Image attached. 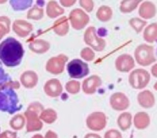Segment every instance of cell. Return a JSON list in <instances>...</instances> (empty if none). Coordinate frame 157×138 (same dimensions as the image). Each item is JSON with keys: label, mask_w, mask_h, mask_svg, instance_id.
Segmentation results:
<instances>
[{"label": "cell", "mask_w": 157, "mask_h": 138, "mask_svg": "<svg viewBox=\"0 0 157 138\" xmlns=\"http://www.w3.org/2000/svg\"><path fill=\"white\" fill-rule=\"evenodd\" d=\"M104 138H122L121 134L117 130L111 129L105 132Z\"/></svg>", "instance_id": "24"}, {"label": "cell", "mask_w": 157, "mask_h": 138, "mask_svg": "<svg viewBox=\"0 0 157 138\" xmlns=\"http://www.w3.org/2000/svg\"><path fill=\"white\" fill-rule=\"evenodd\" d=\"M156 13V7L153 3L149 2H144L140 6L139 9L140 16L146 19L154 17Z\"/></svg>", "instance_id": "14"}, {"label": "cell", "mask_w": 157, "mask_h": 138, "mask_svg": "<svg viewBox=\"0 0 157 138\" xmlns=\"http://www.w3.org/2000/svg\"><path fill=\"white\" fill-rule=\"evenodd\" d=\"M150 80L149 73L144 69L134 70L131 73L129 77L130 84L136 89H141L146 87Z\"/></svg>", "instance_id": "4"}, {"label": "cell", "mask_w": 157, "mask_h": 138, "mask_svg": "<svg viewBox=\"0 0 157 138\" xmlns=\"http://www.w3.org/2000/svg\"><path fill=\"white\" fill-rule=\"evenodd\" d=\"M66 89L72 94L77 93L80 90V83L76 81H71L66 86Z\"/></svg>", "instance_id": "23"}, {"label": "cell", "mask_w": 157, "mask_h": 138, "mask_svg": "<svg viewBox=\"0 0 157 138\" xmlns=\"http://www.w3.org/2000/svg\"><path fill=\"white\" fill-rule=\"evenodd\" d=\"M141 1H123L121 2L120 11L123 13H130L136 9Z\"/></svg>", "instance_id": "18"}, {"label": "cell", "mask_w": 157, "mask_h": 138, "mask_svg": "<svg viewBox=\"0 0 157 138\" xmlns=\"http://www.w3.org/2000/svg\"><path fill=\"white\" fill-rule=\"evenodd\" d=\"M144 37L149 43L153 42L157 38V24H152L148 26L145 29Z\"/></svg>", "instance_id": "17"}, {"label": "cell", "mask_w": 157, "mask_h": 138, "mask_svg": "<svg viewBox=\"0 0 157 138\" xmlns=\"http://www.w3.org/2000/svg\"><path fill=\"white\" fill-rule=\"evenodd\" d=\"M57 116L55 112L51 109H48L43 112L41 114L40 119L43 120L47 124H52L55 121Z\"/></svg>", "instance_id": "19"}, {"label": "cell", "mask_w": 157, "mask_h": 138, "mask_svg": "<svg viewBox=\"0 0 157 138\" xmlns=\"http://www.w3.org/2000/svg\"><path fill=\"white\" fill-rule=\"evenodd\" d=\"M94 54L90 49H84L82 53V57L86 60H91L94 58Z\"/></svg>", "instance_id": "25"}, {"label": "cell", "mask_w": 157, "mask_h": 138, "mask_svg": "<svg viewBox=\"0 0 157 138\" xmlns=\"http://www.w3.org/2000/svg\"><path fill=\"white\" fill-rule=\"evenodd\" d=\"M97 15L98 18L101 20L107 21L112 17V10L107 6H102L98 10Z\"/></svg>", "instance_id": "21"}, {"label": "cell", "mask_w": 157, "mask_h": 138, "mask_svg": "<svg viewBox=\"0 0 157 138\" xmlns=\"http://www.w3.org/2000/svg\"><path fill=\"white\" fill-rule=\"evenodd\" d=\"M151 71H152V75L155 77H157V64L152 67Z\"/></svg>", "instance_id": "29"}, {"label": "cell", "mask_w": 157, "mask_h": 138, "mask_svg": "<svg viewBox=\"0 0 157 138\" xmlns=\"http://www.w3.org/2000/svg\"><path fill=\"white\" fill-rule=\"evenodd\" d=\"M154 87L155 89L157 91V82H156V84H155L154 86Z\"/></svg>", "instance_id": "31"}, {"label": "cell", "mask_w": 157, "mask_h": 138, "mask_svg": "<svg viewBox=\"0 0 157 138\" xmlns=\"http://www.w3.org/2000/svg\"><path fill=\"white\" fill-rule=\"evenodd\" d=\"M85 40L88 45L97 51L103 50L105 46L104 41L103 39L98 38L96 35L95 29L93 27L89 28L86 31Z\"/></svg>", "instance_id": "7"}, {"label": "cell", "mask_w": 157, "mask_h": 138, "mask_svg": "<svg viewBox=\"0 0 157 138\" xmlns=\"http://www.w3.org/2000/svg\"><path fill=\"white\" fill-rule=\"evenodd\" d=\"M154 48L152 46L142 44L137 47L135 52L137 62L143 66L150 65L156 61L154 55Z\"/></svg>", "instance_id": "3"}, {"label": "cell", "mask_w": 157, "mask_h": 138, "mask_svg": "<svg viewBox=\"0 0 157 138\" xmlns=\"http://www.w3.org/2000/svg\"><path fill=\"white\" fill-rule=\"evenodd\" d=\"M32 138H44L41 135L36 134L33 136Z\"/></svg>", "instance_id": "30"}, {"label": "cell", "mask_w": 157, "mask_h": 138, "mask_svg": "<svg viewBox=\"0 0 157 138\" xmlns=\"http://www.w3.org/2000/svg\"><path fill=\"white\" fill-rule=\"evenodd\" d=\"M45 138H58L56 134L51 131H48L45 135Z\"/></svg>", "instance_id": "27"}, {"label": "cell", "mask_w": 157, "mask_h": 138, "mask_svg": "<svg viewBox=\"0 0 157 138\" xmlns=\"http://www.w3.org/2000/svg\"><path fill=\"white\" fill-rule=\"evenodd\" d=\"M134 125L138 129H145L150 123V119L148 115L145 112L137 113L134 119Z\"/></svg>", "instance_id": "15"}, {"label": "cell", "mask_w": 157, "mask_h": 138, "mask_svg": "<svg viewBox=\"0 0 157 138\" xmlns=\"http://www.w3.org/2000/svg\"><path fill=\"white\" fill-rule=\"evenodd\" d=\"M23 55L22 45L14 38H7L1 44L0 58L6 66L14 67L19 65Z\"/></svg>", "instance_id": "1"}, {"label": "cell", "mask_w": 157, "mask_h": 138, "mask_svg": "<svg viewBox=\"0 0 157 138\" xmlns=\"http://www.w3.org/2000/svg\"><path fill=\"white\" fill-rule=\"evenodd\" d=\"M110 103L114 110L121 111L129 107L130 102L128 98L123 93H116L110 97Z\"/></svg>", "instance_id": "8"}, {"label": "cell", "mask_w": 157, "mask_h": 138, "mask_svg": "<svg viewBox=\"0 0 157 138\" xmlns=\"http://www.w3.org/2000/svg\"><path fill=\"white\" fill-rule=\"evenodd\" d=\"M84 138H101V137L97 134L89 133L86 135Z\"/></svg>", "instance_id": "28"}, {"label": "cell", "mask_w": 157, "mask_h": 138, "mask_svg": "<svg viewBox=\"0 0 157 138\" xmlns=\"http://www.w3.org/2000/svg\"><path fill=\"white\" fill-rule=\"evenodd\" d=\"M70 19L73 27L78 29L83 28L89 20L87 15L80 9L74 10L73 11L70 15Z\"/></svg>", "instance_id": "10"}, {"label": "cell", "mask_w": 157, "mask_h": 138, "mask_svg": "<svg viewBox=\"0 0 157 138\" xmlns=\"http://www.w3.org/2000/svg\"><path fill=\"white\" fill-rule=\"evenodd\" d=\"M24 117L21 115H16L10 121V125L12 129L16 130L23 129L25 125Z\"/></svg>", "instance_id": "20"}, {"label": "cell", "mask_w": 157, "mask_h": 138, "mask_svg": "<svg viewBox=\"0 0 157 138\" xmlns=\"http://www.w3.org/2000/svg\"><path fill=\"white\" fill-rule=\"evenodd\" d=\"M25 116L27 119V132H34L41 129L43 124L36 113L27 111L25 113Z\"/></svg>", "instance_id": "11"}, {"label": "cell", "mask_w": 157, "mask_h": 138, "mask_svg": "<svg viewBox=\"0 0 157 138\" xmlns=\"http://www.w3.org/2000/svg\"><path fill=\"white\" fill-rule=\"evenodd\" d=\"M1 107L2 111L13 114L19 111L21 106H18L19 100L17 94L13 89L10 87L1 88Z\"/></svg>", "instance_id": "2"}, {"label": "cell", "mask_w": 157, "mask_h": 138, "mask_svg": "<svg viewBox=\"0 0 157 138\" xmlns=\"http://www.w3.org/2000/svg\"><path fill=\"white\" fill-rule=\"evenodd\" d=\"M87 127L92 131H101L107 125V119L103 113L94 112L88 116L86 121Z\"/></svg>", "instance_id": "6"}, {"label": "cell", "mask_w": 157, "mask_h": 138, "mask_svg": "<svg viewBox=\"0 0 157 138\" xmlns=\"http://www.w3.org/2000/svg\"><path fill=\"white\" fill-rule=\"evenodd\" d=\"M132 116L130 113L124 112L119 116L117 119L118 125L122 131L129 129L132 125Z\"/></svg>", "instance_id": "16"}, {"label": "cell", "mask_w": 157, "mask_h": 138, "mask_svg": "<svg viewBox=\"0 0 157 138\" xmlns=\"http://www.w3.org/2000/svg\"><path fill=\"white\" fill-rule=\"evenodd\" d=\"M1 138H17V135L15 132L6 131L2 133Z\"/></svg>", "instance_id": "26"}, {"label": "cell", "mask_w": 157, "mask_h": 138, "mask_svg": "<svg viewBox=\"0 0 157 138\" xmlns=\"http://www.w3.org/2000/svg\"><path fill=\"white\" fill-rule=\"evenodd\" d=\"M115 66L121 72H128L135 67L134 59L131 55L126 54L120 55L116 60Z\"/></svg>", "instance_id": "9"}, {"label": "cell", "mask_w": 157, "mask_h": 138, "mask_svg": "<svg viewBox=\"0 0 157 138\" xmlns=\"http://www.w3.org/2000/svg\"><path fill=\"white\" fill-rule=\"evenodd\" d=\"M129 23L137 33H140L146 25L147 22L138 18H134L130 20Z\"/></svg>", "instance_id": "22"}, {"label": "cell", "mask_w": 157, "mask_h": 138, "mask_svg": "<svg viewBox=\"0 0 157 138\" xmlns=\"http://www.w3.org/2000/svg\"><path fill=\"white\" fill-rule=\"evenodd\" d=\"M101 84L100 78L97 76H92L83 81L82 89L86 94H91L96 92V88Z\"/></svg>", "instance_id": "13"}, {"label": "cell", "mask_w": 157, "mask_h": 138, "mask_svg": "<svg viewBox=\"0 0 157 138\" xmlns=\"http://www.w3.org/2000/svg\"><path fill=\"white\" fill-rule=\"evenodd\" d=\"M67 71L70 77L74 78H82L88 75V65L80 59H74L69 63Z\"/></svg>", "instance_id": "5"}, {"label": "cell", "mask_w": 157, "mask_h": 138, "mask_svg": "<svg viewBox=\"0 0 157 138\" xmlns=\"http://www.w3.org/2000/svg\"><path fill=\"white\" fill-rule=\"evenodd\" d=\"M137 100L140 105L144 108H150L153 106L155 103L154 95L148 90L144 91L139 93Z\"/></svg>", "instance_id": "12"}]
</instances>
